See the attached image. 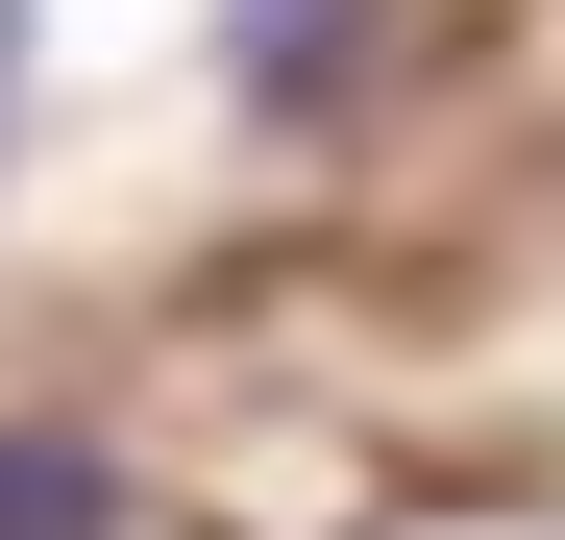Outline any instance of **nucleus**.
Listing matches in <instances>:
<instances>
[{
    "label": "nucleus",
    "mask_w": 565,
    "mask_h": 540,
    "mask_svg": "<svg viewBox=\"0 0 565 540\" xmlns=\"http://www.w3.org/2000/svg\"><path fill=\"white\" fill-rule=\"evenodd\" d=\"M0 99H25V0H0Z\"/></svg>",
    "instance_id": "f257e3e1"
}]
</instances>
